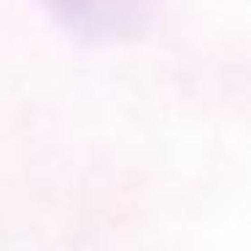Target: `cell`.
I'll list each match as a JSON object with an SVG mask.
<instances>
[{
    "mask_svg": "<svg viewBox=\"0 0 251 251\" xmlns=\"http://www.w3.org/2000/svg\"><path fill=\"white\" fill-rule=\"evenodd\" d=\"M62 22L81 30H108L130 11V0H41Z\"/></svg>",
    "mask_w": 251,
    "mask_h": 251,
    "instance_id": "6da1fadb",
    "label": "cell"
}]
</instances>
